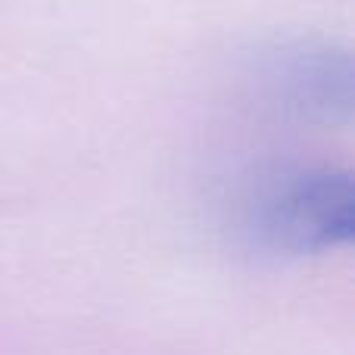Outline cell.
Returning <instances> with one entry per match:
<instances>
[{
	"mask_svg": "<svg viewBox=\"0 0 355 355\" xmlns=\"http://www.w3.org/2000/svg\"><path fill=\"white\" fill-rule=\"evenodd\" d=\"M355 227L349 172L302 168L271 178L246 206V231L259 246L287 256H309L346 246Z\"/></svg>",
	"mask_w": 355,
	"mask_h": 355,
	"instance_id": "cell-1",
	"label": "cell"
},
{
	"mask_svg": "<svg viewBox=\"0 0 355 355\" xmlns=\"http://www.w3.org/2000/svg\"><path fill=\"white\" fill-rule=\"evenodd\" d=\"M277 91L287 94L290 106L302 112H318L331 116L334 112H349L352 100V81H349V60L343 53H334L327 47H312L300 44L277 56L271 66Z\"/></svg>",
	"mask_w": 355,
	"mask_h": 355,
	"instance_id": "cell-2",
	"label": "cell"
}]
</instances>
